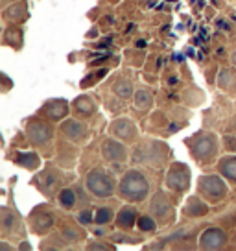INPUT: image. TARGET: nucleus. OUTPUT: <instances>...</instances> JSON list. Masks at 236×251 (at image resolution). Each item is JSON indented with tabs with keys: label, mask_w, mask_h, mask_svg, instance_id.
Returning <instances> with one entry per match:
<instances>
[{
	"label": "nucleus",
	"mask_w": 236,
	"mask_h": 251,
	"mask_svg": "<svg viewBox=\"0 0 236 251\" xmlns=\"http://www.w3.org/2000/svg\"><path fill=\"white\" fill-rule=\"evenodd\" d=\"M137 227L141 229L142 233H153V231L157 229V224H155V218H153V216H139Z\"/></svg>",
	"instance_id": "5701e85b"
},
{
	"label": "nucleus",
	"mask_w": 236,
	"mask_h": 251,
	"mask_svg": "<svg viewBox=\"0 0 236 251\" xmlns=\"http://www.w3.org/2000/svg\"><path fill=\"white\" fill-rule=\"evenodd\" d=\"M197 188L209 203H218L227 196V185L220 176H201L197 181Z\"/></svg>",
	"instance_id": "20e7f679"
},
{
	"label": "nucleus",
	"mask_w": 236,
	"mask_h": 251,
	"mask_svg": "<svg viewBox=\"0 0 236 251\" xmlns=\"http://www.w3.org/2000/svg\"><path fill=\"white\" fill-rule=\"evenodd\" d=\"M233 240H235V246H236V235H235V238H233Z\"/></svg>",
	"instance_id": "473e14b6"
},
{
	"label": "nucleus",
	"mask_w": 236,
	"mask_h": 251,
	"mask_svg": "<svg viewBox=\"0 0 236 251\" xmlns=\"http://www.w3.org/2000/svg\"><path fill=\"white\" fill-rule=\"evenodd\" d=\"M233 127H236V117L233 118Z\"/></svg>",
	"instance_id": "2f4dec72"
},
{
	"label": "nucleus",
	"mask_w": 236,
	"mask_h": 251,
	"mask_svg": "<svg viewBox=\"0 0 236 251\" xmlns=\"http://www.w3.org/2000/svg\"><path fill=\"white\" fill-rule=\"evenodd\" d=\"M102 155L105 161L109 163H124L127 159V150L126 146L120 142V139H105L102 144Z\"/></svg>",
	"instance_id": "9b49d317"
},
{
	"label": "nucleus",
	"mask_w": 236,
	"mask_h": 251,
	"mask_svg": "<svg viewBox=\"0 0 236 251\" xmlns=\"http://www.w3.org/2000/svg\"><path fill=\"white\" fill-rule=\"evenodd\" d=\"M225 146L229 150H236V137H225Z\"/></svg>",
	"instance_id": "cd10ccee"
},
{
	"label": "nucleus",
	"mask_w": 236,
	"mask_h": 251,
	"mask_svg": "<svg viewBox=\"0 0 236 251\" xmlns=\"http://www.w3.org/2000/svg\"><path fill=\"white\" fill-rule=\"evenodd\" d=\"M192 155L199 163H209L212 161L218 153V139L214 133H197L190 144Z\"/></svg>",
	"instance_id": "7ed1b4c3"
},
{
	"label": "nucleus",
	"mask_w": 236,
	"mask_h": 251,
	"mask_svg": "<svg viewBox=\"0 0 236 251\" xmlns=\"http://www.w3.org/2000/svg\"><path fill=\"white\" fill-rule=\"evenodd\" d=\"M135 105L141 111H148L153 107V94L146 89H141L135 93Z\"/></svg>",
	"instance_id": "6ab92c4d"
},
{
	"label": "nucleus",
	"mask_w": 236,
	"mask_h": 251,
	"mask_svg": "<svg viewBox=\"0 0 236 251\" xmlns=\"http://www.w3.org/2000/svg\"><path fill=\"white\" fill-rule=\"evenodd\" d=\"M17 163L23 166V168H28V170H35L39 168V157L33 151H24L21 155L17 157Z\"/></svg>",
	"instance_id": "412c9836"
},
{
	"label": "nucleus",
	"mask_w": 236,
	"mask_h": 251,
	"mask_svg": "<svg viewBox=\"0 0 236 251\" xmlns=\"http://www.w3.org/2000/svg\"><path fill=\"white\" fill-rule=\"evenodd\" d=\"M137 222H139V211L135 209L133 205H126V207H122L117 214V226L120 229H124V231H129V229H133L137 226Z\"/></svg>",
	"instance_id": "f8f14e48"
},
{
	"label": "nucleus",
	"mask_w": 236,
	"mask_h": 251,
	"mask_svg": "<svg viewBox=\"0 0 236 251\" xmlns=\"http://www.w3.org/2000/svg\"><path fill=\"white\" fill-rule=\"evenodd\" d=\"M109 131L113 137H117L124 142H133L139 137V129H137L133 120H129V118H117L111 124Z\"/></svg>",
	"instance_id": "6e6552de"
},
{
	"label": "nucleus",
	"mask_w": 236,
	"mask_h": 251,
	"mask_svg": "<svg viewBox=\"0 0 236 251\" xmlns=\"http://www.w3.org/2000/svg\"><path fill=\"white\" fill-rule=\"evenodd\" d=\"M151 216L155 220H159L161 224H166V222H170L172 220V203H170V200L166 196L165 192H157L153 200H151Z\"/></svg>",
	"instance_id": "1a4fd4ad"
},
{
	"label": "nucleus",
	"mask_w": 236,
	"mask_h": 251,
	"mask_svg": "<svg viewBox=\"0 0 236 251\" xmlns=\"http://www.w3.org/2000/svg\"><path fill=\"white\" fill-rule=\"evenodd\" d=\"M37 185H39L41 192H45L47 196H52L63 185V176L57 172L54 166H48V168H45V172H41V176L37 177Z\"/></svg>",
	"instance_id": "0eeeda50"
},
{
	"label": "nucleus",
	"mask_w": 236,
	"mask_h": 251,
	"mask_svg": "<svg viewBox=\"0 0 236 251\" xmlns=\"http://www.w3.org/2000/svg\"><path fill=\"white\" fill-rule=\"evenodd\" d=\"M2 227L6 233L13 231V227H19V224L15 222V214H11L8 209H2Z\"/></svg>",
	"instance_id": "393cba45"
},
{
	"label": "nucleus",
	"mask_w": 236,
	"mask_h": 251,
	"mask_svg": "<svg viewBox=\"0 0 236 251\" xmlns=\"http://www.w3.org/2000/svg\"><path fill=\"white\" fill-rule=\"evenodd\" d=\"M233 65H236V50H235V54H233Z\"/></svg>",
	"instance_id": "7c9ffc66"
},
{
	"label": "nucleus",
	"mask_w": 236,
	"mask_h": 251,
	"mask_svg": "<svg viewBox=\"0 0 236 251\" xmlns=\"http://www.w3.org/2000/svg\"><path fill=\"white\" fill-rule=\"evenodd\" d=\"M45 113L48 115V118L52 120H61V118L67 117L69 113V103L65 100H50V102L45 103Z\"/></svg>",
	"instance_id": "4468645a"
},
{
	"label": "nucleus",
	"mask_w": 236,
	"mask_h": 251,
	"mask_svg": "<svg viewBox=\"0 0 236 251\" xmlns=\"http://www.w3.org/2000/svg\"><path fill=\"white\" fill-rule=\"evenodd\" d=\"M74 111L81 115V117H91V115H94L96 111V103L93 102V98H89V96H78L76 100H74Z\"/></svg>",
	"instance_id": "f3484780"
},
{
	"label": "nucleus",
	"mask_w": 236,
	"mask_h": 251,
	"mask_svg": "<svg viewBox=\"0 0 236 251\" xmlns=\"http://www.w3.org/2000/svg\"><path fill=\"white\" fill-rule=\"evenodd\" d=\"M227 244V235L220 227H211L203 231L199 236V248L201 250H221Z\"/></svg>",
	"instance_id": "9d476101"
},
{
	"label": "nucleus",
	"mask_w": 236,
	"mask_h": 251,
	"mask_svg": "<svg viewBox=\"0 0 236 251\" xmlns=\"http://www.w3.org/2000/svg\"><path fill=\"white\" fill-rule=\"evenodd\" d=\"M26 135L33 146H47L52 141V127L39 118H32L26 126Z\"/></svg>",
	"instance_id": "39448f33"
},
{
	"label": "nucleus",
	"mask_w": 236,
	"mask_h": 251,
	"mask_svg": "<svg viewBox=\"0 0 236 251\" xmlns=\"http://www.w3.org/2000/svg\"><path fill=\"white\" fill-rule=\"evenodd\" d=\"M54 227V216L50 214V212H39V214H35V218H33V231L35 233H48L50 229Z\"/></svg>",
	"instance_id": "2eb2a0df"
},
{
	"label": "nucleus",
	"mask_w": 236,
	"mask_h": 251,
	"mask_svg": "<svg viewBox=\"0 0 236 251\" xmlns=\"http://www.w3.org/2000/svg\"><path fill=\"white\" fill-rule=\"evenodd\" d=\"M79 220H81L83 224L91 222V220H93V214H91V211H81V214H79Z\"/></svg>",
	"instance_id": "c85d7f7f"
},
{
	"label": "nucleus",
	"mask_w": 236,
	"mask_h": 251,
	"mask_svg": "<svg viewBox=\"0 0 236 251\" xmlns=\"http://www.w3.org/2000/svg\"><path fill=\"white\" fill-rule=\"evenodd\" d=\"M166 185L175 192H187L190 187L189 166L183 165V163H173L168 176H166Z\"/></svg>",
	"instance_id": "423d86ee"
},
{
	"label": "nucleus",
	"mask_w": 236,
	"mask_h": 251,
	"mask_svg": "<svg viewBox=\"0 0 236 251\" xmlns=\"http://www.w3.org/2000/svg\"><path fill=\"white\" fill-rule=\"evenodd\" d=\"M235 71H231V69H223L220 72V79H218V85L221 89H229V85L233 83V79H235Z\"/></svg>",
	"instance_id": "a878e982"
},
{
	"label": "nucleus",
	"mask_w": 236,
	"mask_h": 251,
	"mask_svg": "<svg viewBox=\"0 0 236 251\" xmlns=\"http://www.w3.org/2000/svg\"><path fill=\"white\" fill-rule=\"evenodd\" d=\"M118 192L127 201L139 203V201H144L150 194V181L141 170H127L124 177L120 179Z\"/></svg>",
	"instance_id": "f257e3e1"
},
{
	"label": "nucleus",
	"mask_w": 236,
	"mask_h": 251,
	"mask_svg": "<svg viewBox=\"0 0 236 251\" xmlns=\"http://www.w3.org/2000/svg\"><path fill=\"white\" fill-rule=\"evenodd\" d=\"M218 170L229 181H236V155L221 157L220 163H218Z\"/></svg>",
	"instance_id": "dca6fc26"
},
{
	"label": "nucleus",
	"mask_w": 236,
	"mask_h": 251,
	"mask_svg": "<svg viewBox=\"0 0 236 251\" xmlns=\"http://www.w3.org/2000/svg\"><path fill=\"white\" fill-rule=\"evenodd\" d=\"M113 93L126 100L129 96H133V83L127 81V79H117V81L113 83Z\"/></svg>",
	"instance_id": "aec40b11"
},
{
	"label": "nucleus",
	"mask_w": 236,
	"mask_h": 251,
	"mask_svg": "<svg viewBox=\"0 0 236 251\" xmlns=\"http://www.w3.org/2000/svg\"><path fill=\"white\" fill-rule=\"evenodd\" d=\"M87 190L96 198H109L115 192V179L107 170L93 168L85 177Z\"/></svg>",
	"instance_id": "f03ea898"
},
{
	"label": "nucleus",
	"mask_w": 236,
	"mask_h": 251,
	"mask_svg": "<svg viewBox=\"0 0 236 251\" xmlns=\"http://www.w3.org/2000/svg\"><path fill=\"white\" fill-rule=\"evenodd\" d=\"M76 192L72 190V188H63L61 192H59V203L63 205V207H67V209H71V207H74L76 205Z\"/></svg>",
	"instance_id": "4be33fe9"
},
{
	"label": "nucleus",
	"mask_w": 236,
	"mask_h": 251,
	"mask_svg": "<svg viewBox=\"0 0 236 251\" xmlns=\"http://www.w3.org/2000/svg\"><path fill=\"white\" fill-rule=\"evenodd\" d=\"M111 218H113V211H111L109 207H102V209H98L94 214V222L96 224H107V222H111Z\"/></svg>",
	"instance_id": "bb28decb"
},
{
	"label": "nucleus",
	"mask_w": 236,
	"mask_h": 251,
	"mask_svg": "<svg viewBox=\"0 0 236 251\" xmlns=\"http://www.w3.org/2000/svg\"><path fill=\"white\" fill-rule=\"evenodd\" d=\"M24 15H26V6H24V2L13 4V6H9V8L6 9V17H8V19H15V21H21Z\"/></svg>",
	"instance_id": "b1692460"
},
{
	"label": "nucleus",
	"mask_w": 236,
	"mask_h": 251,
	"mask_svg": "<svg viewBox=\"0 0 236 251\" xmlns=\"http://www.w3.org/2000/svg\"><path fill=\"white\" fill-rule=\"evenodd\" d=\"M61 133L74 142H83L87 137V127L78 120H65L61 124Z\"/></svg>",
	"instance_id": "ddd939ff"
},
{
	"label": "nucleus",
	"mask_w": 236,
	"mask_h": 251,
	"mask_svg": "<svg viewBox=\"0 0 236 251\" xmlns=\"http://www.w3.org/2000/svg\"><path fill=\"white\" fill-rule=\"evenodd\" d=\"M185 212L189 216H203V214L209 212V207H207V203H205L201 198H190Z\"/></svg>",
	"instance_id": "a211bd4d"
},
{
	"label": "nucleus",
	"mask_w": 236,
	"mask_h": 251,
	"mask_svg": "<svg viewBox=\"0 0 236 251\" xmlns=\"http://www.w3.org/2000/svg\"><path fill=\"white\" fill-rule=\"evenodd\" d=\"M89 250H113L111 246H102V244H89Z\"/></svg>",
	"instance_id": "c756f323"
}]
</instances>
